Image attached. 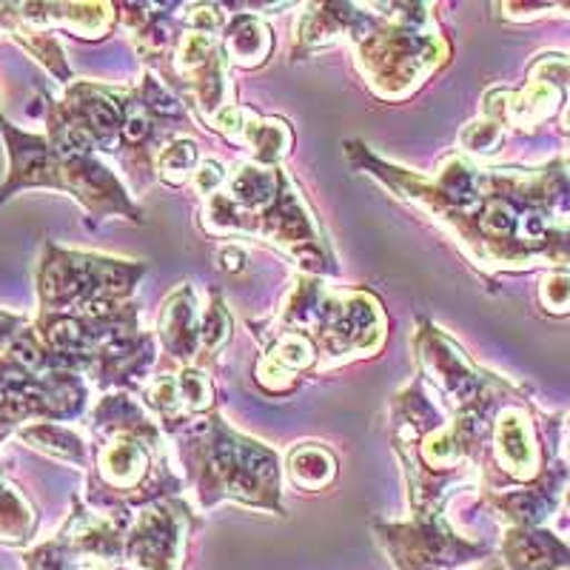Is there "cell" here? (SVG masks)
<instances>
[{"label": "cell", "instance_id": "1", "mask_svg": "<svg viewBox=\"0 0 570 570\" xmlns=\"http://www.w3.org/2000/svg\"><path fill=\"white\" fill-rule=\"evenodd\" d=\"M345 155L436 214L482 266L570 268V175L562 160L537 171H482L451 155L440 177L425 180L376 160L360 142H345Z\"/></svg>", "mask_w": 570, "mask_h": 570}, {"label": "cell", "instance_id": "2", "mask_svg": "<svg viewBox=\"0 0 570 570\" xmlns=\"http://www.w3.org/2000/svg\"><path fill=\"white\" fill-rule=\"evenodd\" d=\"M180 431L177 445L183 465L203 508L217 505L220 499H234L243 505L283 513V473L272 448L232 431L214 411Z\"/></svg>", "mask_w": 570, "mask_h": 570}, {"label": "cell", "instance_id": "3", "mask_svg": "<svg viewBox=\"0 0 570 570\" xmlns=\"http://www.w3.org/2000/svg\"><path fill=\"white\" fill-rule=\"evenodd\" d=\"M0 135L7 140L9 177L0 186V203H7L23 188H55L71 195L95 220L104 217H129L142 223V212L126 195L117 180L95 155L60 149L46 135L23 131L0 115Z\"/></svg>", "mask_w": 570, "mask_h": 570}, {"label": "cell", "instance_id": "4", "mask_svg": "<svg viewBox=\"0 0 570 570\" xmlns=\"http://www.w3.org/2000/svg\"><path fill=\"white\" fill-rule=\"evenodd\" d=\"M208 203V220L214 234L254 232L279 243L285 252L303 259L314 272L331 268L320 246V234L303 203L285 180L279 166L240 163L223 191H214Z\"/></svg>", "mask_w": 570, "mask_h": 570}, {"label": "cell", "instance_id": "5", "mask_svg": "<svg viewBox=\"0 0 570 570\" xmlns=\"http://www.w3.org/2000/svg\"><path fill=\"white\" fill-rule=\"evenodd\" d=\"M142 274L146 263L69 252L46 243L35 272L40 317H111L126 312Z\"/></svg>", "mask_w": 570, "mask_h": 570}, {"label": "cell", "instance_id": "6", "mask_svg": "<svg viewBox=\"0 0 570 570\" xmlns=\"http://www.w3.org/2000/svg\"><path fill=\"white\" fill-rule=\"evenodd\" d=\"M356 66L383 100H402L451 55L445 35L431 27L425 7L409 3L394 23L363 14L354 29Z\"/></svg>", "mask_w": 570, "mask_h": 570}, {"label": "cell", "instance_id": "7", "mask_svg": "<svg viewBox=\"0 0 570 570\" xmlns=\"http://www.w3.org/2000/svg\"><path fill=\"white\" fill-rule=\"evenodd\" d=\"M416 351H420L416 356H420L422 374L436 385L454 414L485 405V402L505 400L511 391L508 383L476 368L465 356V351L428 320H422V331L416 334Z\"/></svg>", "mask_w": 570, "mask_h": 570}, {"label": "cell", "instance_id": "8", "mask_svg": "<svg viewBox=\"0 0 570 570\" xmlns=\"http://www.w3.org/2000/svg\"><path fill=\"white\" fill-rule=\"evenodd\" d=\"M400 570H445L482 557L485 548L456 537L442 517L420 519L411 525H376Z\"/></svg>", "mask_w": 570, "mask_h": 570}, {"label": "cell", "instance_id": "9", "mask_svg": "<svg viewBox=\"0 0 570 570\" xmlns=\"http://www.w3.org/2000/svg\"><path fill=\"white\" fill-rule=\"evenodd\" d=\"M186 531L188 508L180 499H160L142 505L135 525L126 531V557L146 570H175Z\"/></svg>", "mask_w": 570, "mask_h": 570}, {"label": "cell", "instance_id": "10", "mask_svg": "<svg viewBox=\"0 0 570 570\" xmlns=\"http://www.w3.org/2000/svg\"><path fill=\"white\" fill-rule=\"evenodd\" d=\"M491 454L508 482L531 485L542 476V445H539L537 428L525 405L508 400L497 411L491 425Z\"/></svg>", "mask_w": 570, "mask_h": 570}, {"label": "cell", "instance_id": "11", "mask_svg": "<svg viewBox=\"0 0 570 570\" xmlns=\"http://www.w3.org/2000/svg\"><path fill=\"white\" fill-rule=\"evenodd\" d=\"M117 7L109 3H0V14L23 27L43 29H66L75 38L98 40L106 38L115 27Z\"/></svg>", "mask_w": 570, "mask_h": 570}, {"label": "cell", "instance_id": "12", "mask_svg": "<svg viewBox=\"0 0 570 570\" xmlns=\"http://www.w3.org/2000/svg\"><path fill=\"white\" fill-rule=\"evenodd\" d=\"M564 471H544L539 480L531 485L519 488V491L508 493H493L488 497V505L493 513L505 517L513 528H537L548 513L557 508L559 491H562Z\"/></svg>", "mask_w": 570, "mask_h": 570}, {"label": "cell", "instance_id": "13", "mask_svg": "<svg viewBox=\"0 0 570 570\" xmlns=\"http://www.w3.org/2000/svg\"><path fill=\"white\" fill-rule=\"evenodd\" d=\"M160 340L163 348L169 351L180 363H191L200 348V314L191 285L183 283L166 303L160 314Z\"/></svg>", "mask_w": 570, "mask_h": 570}, {"label": "cell", "instance_id": "14", "mask_svg": "<svg viewBox=\"0 0 570 570\" xmlns=\"http://www.w3.org/2000/svg\"><path fill=\"white\" fill-rule=\"evenodd\" d=\"M505 559L511 570H557L570 562V551L553 533L513 528L505 537Z\"/></svg>", "mask_w": 570, "mask_h": 570}, {"label": "cell", "instance_id": "15", "mask_svg": "<svg viewBox=\"0 0 570 570\" xmlns=\"http://www.w3.org/2000/svg\"><path fill=\"white\" fill-rule=\"evenodd\" d=\"M223 49L232 63L252 69V66L266 63V58L272 55V32L254 14H237L223 35Z\"/></svg>", "mask_w": 570, "mask_h": 570}, {"label": "cell", "instance_id": "16", "mask_svg": "<svg viewBox=\"0 0 570 570\" xmlns=\"http://www.w3.org/2000/svg\"><path fill=\"white\" fill-rule=\"evenodd\" d=\"M18 436L43 454L60 456L75 465H89V442L63 422H35V425L20 428Z\"/></svg>", "mask_w": 570, "mask_h": 570}, {"label": "cell", "instance_id": "17", "mask_svg": "<svg viewBox=\"0 0 570 570\" xmlns=\"http://www.w3.org/2000/svg\"><path fill=\"white\" fill-rule=\"evenodd\" d=\"M288 476L294 485L305 488V491H323L337 476V460L328 448L305 442L288 454Z\"/></svg>", "mask_w": 570, "mask_h": 570}, {"label": "cell", "instance_id": "18", "mask_svg": "<svg viewBox=\"0 0 570 570\" xmlns=\"http://www.w3.org/2000/svg\"><path fill=\"white\" fill-rule=\"evenodd\" d=\"M240 137L254 151V163L263 166H277L279 157H285L294 142L292 129L283 120H246Z\"/></svg>", "mask_w": 570, "mask_h": 570}, {"label": "cell", "instance_id": "19", "mask_svg": "<svg viewBox=\"0 0 570 570\" xmlns=\"http://www.w3.org/2000/svg\"><path fill=\"white\" fill-rule=\"evenodd\" d=\"M35 531V511L27 499L20 497L3 476L0 465V542L20 544Z\"/></svg>", "mask_w": 570, "mask_h": 570}, {"label": "cell", "instance_id": "20", "mask_svg": "<svg viewBox=\"0 0 570 570\" xmlns=\"http://www.w3.org/2000/svg\"><path fill=\"white\" fill-rule=\"evenodd\" d=\"M197 160H200V155H197L195 140L177 137L171 142H163L160 157H157V163H160V177L166 183H171V186H180L188 177L197 175Z\"/></svg>", "mask_w": 570, "mask_h": 570}, {"label": "cell", "instance_id": "21", "mask_svg": "<svg viewBox=\"0 0 570 570\" xmlns=\"http://www.w3.org/2000/svg\"><path fill=\"white\" fill-rule=\"evenodd\" d=\"M228 334H232V317H228L220 294L214 292L212 303H208V308L200 317V345L212 354V351H217L226 343Z\"/></svg>", "mask_w": 570, "mask_h": 570}, {"label": "cell", "instance_id": "22", "mask_svg": "<svg viewBox=\"0 0 570 570\" xmlns=\"http://www.w3.org/2000/svg\"><path fill=\"white\" fill-rule=\"evenodd\" d=\"M505 131L497 120H476V124L468 126L465 131L460 135L462 146L468 151H476V155H493L499 149V142H502Z\"/></svg>", "mask_w": 570, "mask_h": 570}, {"label": "cell", "instance_id": "23", "mask_svg": "<svg viewBox=\"0 0 570 570\" xmlns=\"http://www.w3.org/2000/svg\"><path fill=\"white\" fill-rule=\"evenodd\" d=\"M539 299L551 314H570V274H551L539 288Z\"/></svg>", "mask_w": 570, "mask_h": 570}, {"label": "cell", "instance_id": "24", "mask_svg": "<svg viewBox=\"0 0 570 570\" xmlns=\"http://www.w3.org/2000/svg\"><path fill=\"white\" fill-rule=\"evenodd\" d=\"M223 177H226V175H223L220 163H217V160H206L200 166V169H197V175H195L197 191H200V195H214V191L220 188Z\"/></svg>", "mask_w": 570, "mask_h": 570}, {"label": "cell", "instance_id": "25", "mask_svg": "<svg viewBox=\"0 0 570 570\" xmlns=\"http://www.w3.org/2000/svg\"><path fill=\"white\" fill-rule=\"evenodd\" d=\"M23 328H27V320L0 312V354H3V351L14 343V337H18Z\"/></svg>", "mask_w": 570, "mask_h": 570}, {"label": "cell", "instance_id": "26", "mask_svg": "<svg viewBox=\"0 0 570 570\" xmlns=\"http://www.w3.org/2000/svg\"><path fill=\"white\" fill-rule=\"evenodd\" d=\"M220 259H228L226 266H223V268H228V272H232V268L234 272H240L243 263H246V257H243L240 248H226V252L220 254Z\"/></svg>", "mask_w": 570, "mask_h": 570}, {"label": "cell", "instance_id": "27", "mask_svg": "<svg viewBox=\"0 0 570 570\" xmlns=\"http://www.w3.org/2000/svg\"><path fill=\"white\" fill-rule=\"evenodd\" d=\"M568 513H570V488H568Z\"/></svg>", "mask_w": 570, "mask_h": 570}, {"label": "cell", "instance_id": "28", "mask_svg": "<svg viewBox=\"0 0 570 570\" xmlns=\"http://www.w3.org/2000/svg\"><path fill=\"white\" fill-rule=\"evenodd\" d=\"M568 86H570V75H568Z\"/></svg>", "mask_w": 570, "mask_h": 570}, {"label": "cell", "instance_id": "29", "mask_svg": "<svg viewBox=\"0 0 570 570\" xmlns=\"http://www.w3.org/2000/svg\"><path fill=\"white\" fill-rule=\"evenodd\" d=\"M568 422H570V416H568Z\"/></svg>", "mask_w": 570, "mask_h": 570}]
</instances>
